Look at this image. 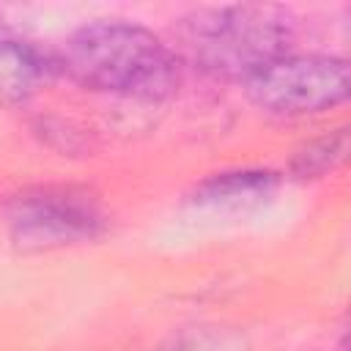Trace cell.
I'll return each instance as SVG.
<instances>
[{"label":"cell","mask_w":351,"mask_h":351,"mask_svg":"<svg viewBox=\"0 0 351 351\" xmlns=\"http://www.w3.org/2000/svg\"><path fill=\"white\" fill-rule=\"evenodd\" d=\"M66 74L88 90L159 99L178 82L176 52L148 27L126 19L82 25L63 49Z\"/></svg>","instance_id":"obj_1"},{"label":"cell","mask_w":351,"mask_h":351,"mask_svg":"<svg viewBox=\"0 0 351 351\" xmlns=\"http://www.w3.org/2000/svg\"><path fill=\"white\" fill-rule=\"evenodd\" d=\"M293 22V14L282 5H214L186 14L178 25V41L197 69L228 80H250L291 55Z\"/></svg>","instance_id":"obj_2"},{"label":"cell","mask_w":351,"mask_h":351,"mask_svg":"<svg viewBox=\"0 0 351 351\" xmlns=\"http://www.w3.org/2000/svg\"><path fill=\"white\" fill-rule=\"evenodd\" d=\"M5 225L22 252L60 250L104 233L99 203L77 186H30L5 203Z\"/></svg>","instance_id":"obj_3"},{"label":"cell","mask_w":351,"mask_h":351,"mask_svg":"<svg viewBox=\"0 0 351 351\" xmlns=\"http://www.w3.org/2000/svg\"><path fill=\"white\" fill-rule=\"evenodd\" d=\"M244 85L250 101L266 115L302 118L343 104L351 90V71L335 55H285Z\"/></svg>","instance_id":"obj_4"},{"label":"cell","mask_w":351,"mask_h":351,"mask_svg":"<svg viewBox=\"0 0 351 351\" xmlns=\"http://www.w3.org/2000/svg\"><path fill=\"white\" fill-rule=\"evenodd\" d=\"M277 189V173L271 170H228L214 173L189 195L197 208L208 211H247L269 200Z\"/></svg>","instance_id":"obj_5"},{"label":"cell","mask_w":351,"mask_h":351,"mask_svg":"<svg viewBox=\"0 0 351 351\" xmlns=\"http://www.w3.org/2000/svg\"><path fill=\"white\" fill-rule=\"evenodd\" d=\"M44 58L25 41L0 38V107L30 99L44 80Z\"/></svg>","instance_id":"obj_6"},{"label":"cell","mask_w":351,"mask_h":351,"mask_svg":"<svg viewBox=\"0 0 351 351\" xmlns=\"http://www.w3.org/2000/svg\"><path fill=\"white\" fill-rule=\"evenodd\" d=\"M348 154V132L335 129L302 143L291 156V173L296 178H321L332 173Z\"/></svg>","instance_id":"obj_7"},{"label":"cell","mask_w":351,"mask_h":351,"mask_svg":"<svg viewBox=\"0 0 351 351\" xmlns=\"http://www.w3.org/2000/svg\"><path fill=\"white\" fill-rule=\"evenodd\" d=\"M162 351H247V346H244L241 335H236L230 329L203 326V329H192V332L176 337Z\"/></svg>","instance_id":"obj_8"}]
</instances>
